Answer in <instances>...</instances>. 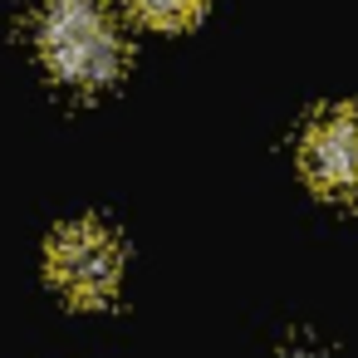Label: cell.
I'll list each match as a JSON object with an SVG mask.
<instances>
[{"mask_svg": "<svg viewBox=\"0 0 358 358\" xmlns=\"http://www.w3.org/2000/svg\"><path fill=\"white\" fill-rule=\"evenodd\" d=\"M35 45L45 69L69 89H108L123 74V35L108 20L103 0H45L35 15Z\"/></svg>", "mask_w": 358, "mask_h": 358, "instance_id": "6da1fadb", "label": "cell"}, {"mask_svg": "<svg viewBox=\"0 0 358 358\" xmlns=\"http://www.w3.org/2000/svg\"><path fill=\"white\" fill-rule=\"evenodd\" d=\"M45 275L50 285L79 304V309H99L118 294V280H123V245L108 226L99 221H74V226H59L50 236V250H45Z\"/></svg>", "mask_w": 358, "mask_h": 358, "instance_id": "7a4b0ae2", "label": "cell"}, {"mask_svg": "<svg viewBox=\"0 0 358 358\" xmlns=\"http://www.w3.org/2000/svg\"><path fill=\"white\" fill-rule=\"evenodd\" d=\"M299 167L324 196H358V108H329L299 143Z\"/></svg>", "mask_w": 358, "mask_h": 358, "instance_id": "3957f363", "label": "cell"}, {"mask_svg": "<svg viewBox=\"0 0 358 358\" xmlns=\"http://www.w3.org/2000/svg\"><path fill=\"white\" fill-rule=\"evenodd\" d=\"M128 10L152 30H187L201 20L206 0H128Z\"/></svg>", "mask_w": 358, "mask_h": 358, "instance_id": "277c9868", "label": "cell"}]
</instances>
